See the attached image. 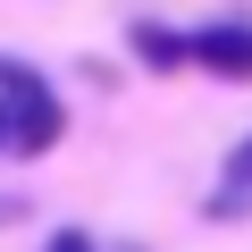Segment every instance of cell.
<instances>
[{
  "label": "cell",
  "mask_w": 252,
  "mask_h": 252,
  "mask_svg": "<svg viewBox=\"0 0 252 252\" xmlns=\"http://www.w3.org/2000/svg\"><path fill=\"white\" fill-rule=\"evenodd\" d=\"M202 219H219V227H227V219H252V135H244V143L219 160V185H210Z\"/></svg>",
  "instance_id": "obj_3"
},
{
  "label": "cell",
  "mask_w": 252,
  "mask_h": 252,
  "mask_svg": "<svg viewBox=\"0 0 252 252\" xmlns=\"http://www.w3.org/2000/svg\"><path fill=\"white\" fill-rule=\"evenodd\" d=\"M118 252H143V244H118Z\"/></svg>",
  "instance_id": "obj_7"
},
{
  "label": "cell",
  "mask_w": 252,
  "mask_h": 252,
  "mask_svg": "<svg viewBox=\"0 0 252 252\" xmlns=\"http://www.w3.org/2000/svg\"><path fill=\"white\" fill-rule=\"evenodd\" d=\"M0 160H9V126H0Z\"/></svg>",
  "instance_id": "obj_6"
},
{
  "label": "cell",
  "mask_w": 252,
  "mask_h": 252,
  "mask_svg": "<svg viewBox=\"0 0 252 252\" xmlns=\"http://www.w3.org/2000/svg\"><path fill=\"white\" fill-rule=\"evenodd\" d=\"M126 51H135L143 76H177V67H193V59H185V34L160 26V17H135V26H126Z\"/></svg>",
  "instance_id": "obj_4"
},
{
  "label": "cell",
  "mask_w": 252,
  "mask_h": 252,
  "mask_svg": "<svg viewBox=\"0 0 252 252\" xmlns=\"http://www.w3.org/2000/svg\"><path fill=\"white\" fill-rule=\"evenodd\" d=\"M185 59L202 76H219V84H252V26L244 17H219V26L185 34Z\"/></svg>",
  "instance_id": "obj_2"
},
{
  "label": "cell",
  "mask_w": 252,
  "mask_h": 252,
  "mask_svg": "<svg viewBox=\"0 0 252 252\" xmlns=\"http://www.w3.org/2000/svg\"><path fill=\"white\" fill-rule=\"evenodd\" d=\"M42 252H101V244H93V235H84V227H59V235H51V244H42Z\"/></svg>",
  "instance_id": "obj_5"
},
{
  "label": "cell",
  "mask_w": 252,
  "mask_h": 252,
  "mask_svg": "<svg viewBox=\"0 0 252 252\" xmlns=\"http://www.w3.org/2000/svg\"><path fill=\"white\" fill-rule=\"evenodd\" d=\"M0 126H9V160H42V152L67 135L59 93H51L26 59H0Z\"/></svg>",
  "instance_id": "obj_1"
}]
</instances>
